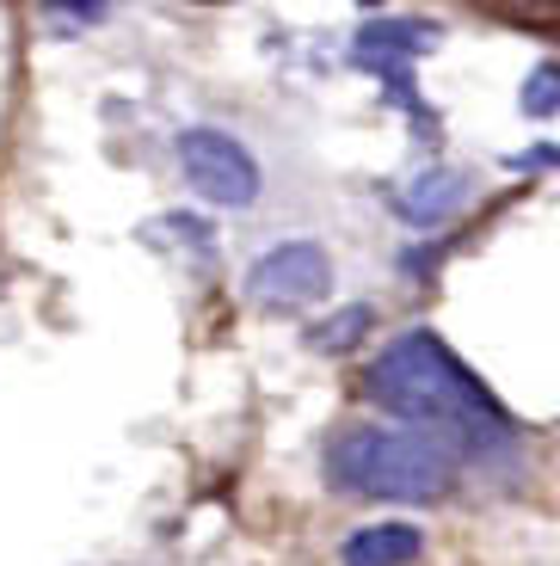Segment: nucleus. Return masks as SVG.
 <instances>
[{
  "instance_id": "1",
  "label": "nucleus",
  "mask_w": 560,
  "mask_h": 566,
  "mask_svg": "<svg viewBox=\"0 0 560 566\" xmlns=\"http://www.w3.org/2000/svg\"><path fill=\"white\" fill-rule=\"evenodd\" d=\"M364 395L401 424L444 443L456 462H475L480 474H518L523 462L518 419L492 400V388L437 339L432 326H406L382 345L364 376Z\"/></svg>"
},
{
  "instance_id": "2",
  "label": "nucleus",
  "mask_w": 560,
  "mask_h": 566,
  "mask_svg": "<svg viewBox=\"0 0 560 566\" xmlns=\"http://www.w3.org/2000/svg\"><path fill=\"white\" fill-rule=\"evenodd\" d=\"M326 486L382 505H437L456 486V455L413 424H345L326 443Z\"/></svg>"
},
{
  "instance_id": "3",
  "label": "nucleus",
  "mask_w": 560,
  "mask_h": 566,
  "mask_svg": "<svg viewBox=\"0 0 560 566\" xmlns=\"http://www.w3.org/2000/svg\"><path fill=\"white\" fill-rule=\"evenodd\" d=\"M179 172L197 198L216 203V210H247L259 198V185H266L247 142L228 136V129H210V124H197L179 136Z\"/></svg>"
},
{
  "instance_id": "4",
  "label": "nucleus",
  "mask_w": 560,
  "mask_h": 566,
  "mask_svg": "<svg viewBox=\"0 0 560 566\" xmlns=\"http://www.w3.org/2000/svg\"><path fill=\"white\" fill-rule=\"evenodd\" d=\"M326 290H333V259L314 241H278L271 253L252 259L247 277H240V296L271 314L314 308V302H326Z\"/></svg>"
},
{
  "instance_id": "5",
  "label": "nucleus",
  "mask_w": 560,
  "mask_h": 566,
  "mask_svg": "<svg viewBox=\"0 0 560 566\" xmlns=\"http://www.w3.org/2000/svg\"><path fill=\"white\" fill-rule=\"evenodd\" d=\"M432 43H437V31L425 25V19H370V25H357V38H351V62L382 81V74H394V69H413Z\"/></svg>"
},
{
  "instance_id": "6",
  "label": "nucleus",
  "mask_w": 560,
  "mask_h": 566,
  "mask_svg": "<svg viewBox=\"0 0 560 566\" xmlns=\"http://www.w3.org/2000/svg\"><path fill=\"white\" fill-rule=\"evenodd\" d=\"M463 203H468V172H456V167H425L419 179H406L401 191H394V210H401V222H413V228L449 222Z\"/></svg>"
},
{
  "instance_id": "7",
  "label": "nucleus",
  "mask_w": 560,
  "mask_h": 566,
  "mask_svg": "<svg viewBox=\"0 0 560 566\" xmlns=\"http://www.w3.org/2000/svg\"><path fill=\"white\" fill-rule=\"evenodd\" d=\"M419 554H425V530L401 524V517L364 524V530H351V536L339 542V566H413Z\"/></svg>"
},
{
  "instance_id": "8",
  "label": "nucleus",
  "mask_w": 560,
  "mask_h": 566,
  "mask_svg": "<svg viewBox=\"0 0 560 566\" xmlns=\"http://www.w3.org/2000/svg\"><path fill=\"white\" fill-rule=\"evenodd\" d=\"M518 105H523V117H536V124L560 117V62H536V69L523 74Z\"/></svg>"
},
{
  "instance_id": "9",
  "label": "nucleus",
  "mask_w": 560,
  "mask_h": 566,
  "mask_svg": "<svg viewBox=\"0 0 560 566\" xmlns=\"http://www.w3.org/2000/svg\"><path fill=\"white\" fill-rule=\"evenodd\" d=\"M370 333V308L357 302V308H345V314H333V326H314L309 339L321 345V352H339V345H357Z\"/></svg>"
},
{
  "instance_id": "10",
  "label": "nucleus",
  "mask_w": 560,
  "mask_h": 566,
  "mask_svg": "<svg viewBox=\"0 0 560 566\" xmlns=\"http://www.w3.org/2000/svg\"><path fill=\"white\" fill-rule=\"evenodd\" d=\"M43 7H50V13H62V19H98V13H112V0H43Z\"/></svg>"
},
{
  "instance_id": "11",
  "label": "nucleus",
  "mask_w": 560,
  "mask_h": 566,
  "mask_svg": "<svg viewBox=\"0 0 560 566\" xmlns=\"http://www.w3.org/2000/svg\"><path fill=\"white\" fill-rule=\"evenodd\" d=\"M511 167H518V172H536V167H560V148H523V155H511Z\"/></svg>"
}]
</instances>
